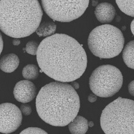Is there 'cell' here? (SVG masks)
Returning a JSON list of instances; mask_svg holds the SVG:
<instances>
[{"label":"cell","mask_w":134,"mask_h":134,"mask_svg":"<svg viewBox=\"0 0 134 134\" xmlns=\"http://www.w3.org/2000/svg\"><path fill=\"white\" fill-rule=\"evenodd\" d=\"M36 55L42 71L59 82L75 81L82 76L87 67V56L83 47L74 38L63 34L44 39Z\"/></svg>","instance_id":"1"},{"label":"cell","mask_w":134,"mask_h":134,"mask_svg":"<svg viewBox=\"0 0 134 134\" xmlns=\"http://www.w3.org/2000/svg\"><path fill=\"white\" fill-rule=\"evenodd\" d=\"M79 97L66 82H51L42 87L36 99L37 112L47 124L64 127L71 122L79 111Z\"/></svg>","instance_id":"2"},{"label":"cell","mask_w":134,"mask_h":134,"mask_svg":"<svg viewBox=\"0 0 134 134\" xmlns=\"http://www.w3.org/2000/svg\"><path fill=\"white\" fill-rule=\"evenodd\" d=\"M42 15L38 0H1V29L12 37H25L36 32Z\"/></svg>","instance_id":"3"},{"label":"cell","mask_w":134,"mask_h":134,"mask_svg":"<svg viewBox=\"0 0 134 134\" xmlns=\"http://www.w3.org/2000/svg\"><path fill=\"white\" fill-rule=\"evenodd\" d=\"M106 134H134V100L119 97L107 105L100 118Z\"/></svg>","instance_id":"4"},{"label":"cell","mask_w":134,"mask_h":134,"mask_svg":"<svg viewBox=\"0 0 134 134\" xmlns=\"http://www.w3.org/2000/svg\"><path fill=\"white\" fill-rule=\"evenodd\" d=\"M90 50L101 58L116 57L124 48V39L121 31L110 25L98 26L91 32L88 39Z\"/></svg>","instance_id":"5"},{"label":"cell","mask_w":134,"mask_h":134,"mask_svg":"<svg viewBox=\"0 0 134 134\" xmlns=\"http://www.w3.org/2000/svg\"><path fill=\"white\" fill-rule=\"evenodd\" d=\"M123 82L122 75L119 69L113 65H104L92 72L89 80L90 87L97 96L110 97L119 91Z\"/></svg>","instance_id":"6"},{"label":"cell","mask_w":134,"mask_h":134,"mask_svg":"<svg viewBox=\"0 0 134 134\" xmlns=\"http://www.w3.org/2000/svg\"><path fill=\"white\" fill-rule=\"evenodd\" d=\"M44 11L51 18L69 22L83 15L89 0H41Z\"/></svg>","instance_id":"7"},{"label":"cell","mask_w":134,"mask_h":134,"mask_svg":"<svg viewBox=\"0 0 134 134\" xmlns=\"http://www.w3.org/2000/svg\"><path fill=\"white\" fill-rule=\"evenodd\" d=\"M0 109V132L5 134L14 132L18 129L22 122L21 110L14 104L9 103L1 104Z\"/></svg>","instance_id":"8"},{"label":"cell","mask_w":134,"mask_h":134,"mask_svg":"<svg viewBox=\"0 0 134 134\" xmlns=\"http://www.w3.org/2000/svg\"><path fill=\"white\" fill-rule=\"evenodd\" d=\"M13 93L17 101L26 103L31 101L35 97L37 89L35 85L31 81L22 80L15 85Z\"/></svg>","instance_id":"9"},{"label":"cell","mask_w":134,"mask_h":134,"mask_svg":"<svg viewBox=\"0 0 134 134\" xmlns=\"http://www.w3.org/2000/svg\"><path fill=\"white\" fill-rule=\"evenodd\" d=\"M115 13L114 7L107 2L100 3L97 5L94 11L98 21L103 24L109 23L113 21Z\"/></svg>","instance_id":"10"},{"label":"cell","mask_w":134,"mask_h":134,"mask_svg":"<svg viewBox=\"0 0 134 134\" xmlns=\"http://www.w3.org/2000/svg\"><path fill=\"white\" fill-rule=\"evenodd\" d=\"M20 60L15 54H8L3 56L0 61V68L2 71L6 73L13 72L19 65Z\"/></svg>","instance_id":"11"},{"label":"cell","mask_w":134,"mask_h":134,"mask_svg":"<svg viewBox=\"0 0 134 134\" xmlns=\"http://www.w3.org/2000/svg\"><path fill=\"white\" fill-rule=\"evenodd\" d=\"M88 122L85 118L76 116L69 124V129L72 134H85L88 130Z\"/></svg>","instance_id":"12"},{"label":"cell","mask_w":134,"mask_h":134,"mask_svg":"<svg viewBox=\"0 0 134 134\" xmlns=\"http://www.w3.org/2000/svg\"><path fill=\"white\" fill-rule=\"evenodd\" d=\"M123 58L126 65L134 69V40L128 43L123 52Z\"/></svg>","instance_id":"13"},{"label":"cell","mask_w":134,"mask_h":134,"mask_svg":"<svg viewBox=\"0 0 134 134\" xmlns=\"http://www.w3.org/2000/svg\"><path fill=\"white\" fill-rule=\"evenodd\" d=\"M56 29L57 26L53 22L44 21L40 24L36 32L39 36H48L55 33Z\"/></svg>","instance_id":"14"},{"label":"cell","mask_w":134,"mask_h":134,"mask_svg":"<svg viewBox=\"0 0 134 134\" xmlns=\"http://www.w3.org/2000/svg\"><path fill=\"white\" fill-rule=\"evenodd\" d=\"M116 2L122 12L134 17V0H116Z\"/></svg>","instance_id":"15"},{"label":"cell","mask_w":134,"mask_h":134,"mask_svg":"<svg viewBox=\"0 0 134 134\" xmlns=\"http://www.w3.org/2000/svg\"><path fill=\"white\" fill-rule=\"evenodd\" d=\"M22 75L26 80H35L39 75V69L36 65L32 64H28L23 68Z\"/></svg>","instance_id":"16"},{"label":"cell","mask_w":134,"mask_h":134,"mask_svg":"<svg viewBox=\"0 0 134 134\" xmlns=\"http://www.w3.org/2000/svg\"><path fill=\"white\" fill-rule=\"evenodd\" d=\"M39 46L37 42L35 41H30L27 42L25 50L27 53L35 55H37Z\"/></svg>","instance_id":"17"},{"label":"cell","mask_w":134,"mask_h":134,"mask_svg":"<svg viewBox=\"0 0 134 134\" xmlns=\"http://www.w3.org/2000/svg\"><path fill=\"white\" fill-rule=\"evenodd\" d=\"M20 134H48L45 130L38 127H29L23 130Z\"/></svg>","instance_id":"18"},{"label":"cell","mask_w":134,"mask_h":134,"mask_svg":"<svg viewBox=\"0 0 134 134\" xmlns=\"http://www.w3.org/2000/svg\"><path fill=\"white\" fill-rule=\"evenodd\" d=\"M20 109L21 110V113L25 116L30 115L32 112L31 107L30 106L25 103L22 104L21 105Z\"/></svg>","instance_id":"19"},{"label":"cell","mask_w":134,"mask_h":134,"mask_svg":"<svg viewBox=\"0 0 134 134\" xmlns=\"http://www.w3.org/2000/svg\"><path fill=\"white\" fill-rule=\"evenodd\" d=\"M128 90L130 94L134 97V80L129 83L128 86Z\"/></svg>","instance_id":"20"},{"label":"cell","mask_w":134,"mask_h":134,"mask_svg":"<svg viewBox=\"0 0 134 134\" xmlns=\"http://www.w3.org/2000/svg\"><path fill=\"white\" fill-rule=\"evenodd\" d=\"M97 96L94 94H90L88 97V101L91 103L95 102L97 98Z\"/></svg>","instance_id":"21"},{"label":"cell","mask_w":134,"mask_h":134,"mask_svg":"<svg viewBox=\"0 0 134 134\" xmlns=\"http://www.w3.org/2000/svg\"><path fill=\"white\" fill-rule=\"evenodd\" d=\"M71 85L75 89H78L79 88V85L77 82L72 81V82Z\"/></svg>","instance_id":"22"},{"label":"cell","mask_w":134,"mask_h":134,"mask_svg":"<svg viewBox=\"0 0 134 134\" xmlns=\"http://www.w3.org/2000/svg\"><path fill=\"white\" fill-rule=\"evenodd\" d=\"M130 28H131V32L134 36V19L131 22V25H130Z\"/></svg>","instance_id":"23"},{"label":"cell","mask_w":134,"mask_h":134,"mask_svg":"<svg viewBox=\"0 0 134 134\" xmlns=\"http://www.w3.org/2000/svg\"><path fill=\"white\" fill-rule=\"evenodd\" d=\"M20 41L19 40H18V39H15V40H13V44H14V45H19L20 44Z\"/></svg>","instance_id":"24"},{"label":"cell","mask_w":134,"mask_h":134,"mask_svg":"<svg viewBox=\"0 0 134 134\" xmlns=\"http://www.w3.org/2000/svg\"><path fill=\"white\" fill-rule=\"evenodd\" d=\"M88 126L90 127H92L94 125V122H93L90 121L88 122Z\"/></svg>","instance_id":"25"}]
</instances>
